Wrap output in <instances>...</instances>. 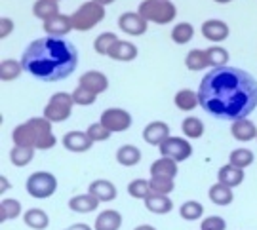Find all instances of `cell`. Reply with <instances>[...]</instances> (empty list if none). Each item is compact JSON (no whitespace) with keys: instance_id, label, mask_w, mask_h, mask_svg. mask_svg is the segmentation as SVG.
<instances>
[{"instance_id":"cell-1","label":"cell","mask_w":257,"mask_h":230,"mask_svg":"<svg viewBox=\"0 0 257 230\" xmlns=\"http://www.w3.org/2000/svg\"><path fill=\"white\" fill-rule=\"evenodd\" d=\"M200 107L221 120L246 118L257 107V80L236 67H211L198 90Z\"/></svg>"},{"instance_id":"cell-2","label":"cell","mask_w":257,"mask_h":230,"mask_svg":"<svg viewBox=\"0 0 257 230\" xmlns=\"http://www.w3.org/2000/svg\"><path fill=\"white\" fill-rule=\"evenodd\" d=\"M21 63L25 73L40 82H59L74 73L78 65V50L63 37L46 35L25 48Z\"/></svg>"},{"instance_id":"cell-3","label":"cell","mask_w":257,"mask_h":230,"mask_svg":"<svg viewBox=\"0 0 257 230\" xmlns=\"http://www.w3.org/2000/svg\"><path fill=\"white\" fill-rule=\"evenodd\" d=\"M52 124L46 116L42 118H31L12 131V141L19 147L37 148V150H48L54 148L57 139L52 131Z\"/></svg>"},{"instance_id":"cell-4","label":"cell","mask_w":257,"mask_h":230,"mask_svg":"<svg viewBox=\"0 0 257 230\" xmlns=\"http://www.w3.org/2000/svg\"><path fill=\"white\" fill-rule=\"evenodd\" d=\"M138 12L149 23L156 25H168L177 16V8L172 0H143Z\"/></svg>"},{"instance_id":"cell-5","label":"cell","mask_w":257,"mask_h":230,"mask_svg":"<svg viewBox=\"0 0 257 230\" xmlns=\"http://www.w3.org/2000/svg\"><path fill=\"white\" fill-rule=\"evenodd\" d=\"M71 19H73L74 31L86 33L105 19V6L95 0H88V2L80 4L74 14H71Z\"/></svg>"},{"instance_id":"cell-6","label":"cell","mask_w":257,"mask_h":230,"mask_svg":"<svg viewBox=\"0 0 257 230\" xmlns=\"http://www.w3.org/2000/svg\"><path fill=\"white\" fill-rule=\"evenodd\" d=\"M73 105H76L73 93L57 92L50 97L48 105L44 107V116L50 122H65V120H69L71 112H73Z\"/></svg>"},{"instance_id":"cell-7","label":"cell","mask_w":257,"mask_h":230,"mask_svg":"<svg viewBox=\"0 0 257 230\" xmlns=\"http://www.w3.org/2000/svg\"><path fill=\"white\" fill-rule=\"evenodd\" d=\"M25 186H27V192L33 198L44 200V198H50V196L55 194V190H57V179L52 173H48V171H37V173L29 175Z\"/></svg>"},{"instance_id":"cell-8","label":"cell","mask_w":257,"mask_h":230,"mask_svg":"<svg viewBox=\"0 0 257 230\" xmlns=\"http://www.w3.org/2000/svg\"><path fill=\"white\" fill-rule=\"evenodd\" d=\"M160 154L175 160V162H183L193 154V147L189 141H185L183 137H168L160 145Z\"/></svg>"},{"instance_id":"cell-9","label":"cell","mask_w":257,"mask_h":230,"mask_svg":"<svg viewBox=\"0 0 257 230\" xmlns=\"http://www.w3.org/2000/svg\"><path fill=\"white\" fill-rule=\"evenodd\" d=\"M101 122L105 128H109L112 133H120L126 131L132 126V114L124 109H107L101 114Z\"/></svg>"},{"instance_id":"cell-10","label":"cell","mask_w":257,"mask_h":230,"mask_svg":"<svg viewBox=\"0 0 257 230\" xmlns=\"http://www.w3.org/2000/svg\"><path fill=\"white\" fill-rule=\"evenodd\" d=\"M118 29L130 37H141L149 29V21L139 12H126L118 18Z\"/></svg>"},{"instance_id":"cell-11","label":"cell","mask_w":257,"mask_h":230,"mask_svg":"<svg viewBox=\"0 0 257 230\" xmlns=\"http://www.w3.org/2000/svg\"><path fill=\"white\" fill-rule=\"evenodd\" d=\"M200 31H202V37L206 38V40L213 42V44L225 42L230 35L229 25H227L225 21H221V19H208V21H204Z\"/></svg>"},{"instance_id":"cell-12","label":"cell","mask_w":257,"mask_h":230,"mask_svg":"<svg viewBox=\"0 0 257 230\" xmlns=\"http://www.w3.org/2000/svg\"><path fill=\"white\" fill-rule=\"evenodd\" d=\"M42 23H44L42 27L46 31V35H50V37H67L71 31H74L71 16H63L61 12L55 14L54 18L42 21Z\"/></svg>"},{"instance_id":"cell-13","label":"cell","mask_w":257,"mask_h":230,"mask_svg":"<svg viewBox=\"0 0 257 230\" xmlns=\"http://www.w3.org/2000/svg\"><path fill=\"white\" fill-rule=\"evenodd\" d=\"M93 145V139L88 131H69L63 135V147L71 152H86Z\"/></svg>"},{"instance_id":"cell-14","label":"cell","mask_w":257,"mask_h":230,"mask_svg":"<svg viewBox=\"0 0 257 230\" xmlns=\"http://www.w3.org/2000/svg\"><path fill=\"white\" fill-rule=\"evenodd\" d=\"M168 137H170V126H168L166 122H160V120L151 122L147 128L143 129V139H145V143L153 145V147H160Z\"/></svg>"},{"instance_id":"cell-15","label":"cell","mask_w":257,"mask_h":230,"mask_svg":"<svg viewBox=\"0 0 257 230\" xmlns=\"http://www.w3.org/2000/svg\"><path fill=\"white\" fill-rule=\"evenodd\" d=\"M138 46L136 44H132L128 40H116L112 46H110L109 54L107 56L110 59H114V61H134L136 57H138Z\"/></svg>"},{"instance_id":"cell-16","label":"cell","mask_w":257,"mask_h":230,"mask_svg":"<svg viewBox=\"0 0 257 230\" xmlns=\"http://www.w3.org/2000/svg\"><path fill=\"white\" fill-rule=\"evenodd\" d=\"M78 84L84 86V88H88V90H92V92H95L97 95L109 90V78L103 73H99V71H88V73H84L80 76Z\"/></svg>"},{"instance_id":"cell-17","label":"cell","mask_w":257,"mask_h":230,"mask_svg":"<svg viewBox=\"0 0 257 230\" xmlns=\"http://www.w3.org/2000/svg\"><path fill=\"white\" fill-rule=\"evenodd\" d=\"M230 133L236 141H242V143H248L251 139H257V128L255 124L248 118H238L232 122L230 126Z\"/></svg>"},{"instance_id":"cell-18","label":"cell","mask_w":257,"mask_h":230,"mask_svg":"<svg viewBox=\"0 0 257 230\" xmlns=\"http://www.w3.org/2000/svg\"><path fill=\"white\" fill-rule=\"evenodd\" d=\"M145 207H147L151 213H156V215H166L174 209V202L168 198V194H155L151 192L145 198Z\"/></svg>"},{"instance_id":"cell-19","label":"cell","mask_w":257,"mask_h":230,"mask_svg":"<svg viewBox=\"0 0 257 230\" xmlns=\"http://www.w3.org/2000/svg\"><path fill=\"white\" fill-rule=\"evenodd\" d=\"M97 205H99V200H97L92 192L78 194V196H73V198L69 200V207H71V211H74V213L95 211V209H97Z\"/></svg>"},{"instance_id":"cell-20","label":"cell","mask_w":257,"mask_h":230,"mask_svg":"<svg viewBox=\"0 0 257 230\" xmlns=\"http://www.w3.org/2000/svg\"><path fill=\"white\" fill-rule=\"evenodd\" d=\"M120 226H122V215L116 209L101 211L93 222V230H120Z\"/></svg>"},{"instance_id":"cell-21","label":"cell","mask_w":257,"mask_h":230,"mask_svg":"<svg viewBox=\"0 0 257 230\" xmlns=\"http://www.w3.org/2000/svg\"><path fill=\"white\" fill-rule=\"evenodd\" d=\"M99 202H112L116 198V186L107 179H97L90 184V190Z\"/></svg>"},{"instance_id":"cell-22","label":"cell","mask_w":257,"mask_h":230,"mask_svg":"<svg viewBox=\"0 0 257 230\" xmlns=\"http://www.w3.org/2000/svg\"><path fill=\"white\" fill-rule=\"evenodd\" d=\"M185 67H187L189 71H194V73L211 67L208 52H206V50H198V48H196V50H191V52L187 54V57H185Z\"/></svg>"},{"instance_id":"cell-23","label":"cell","mask_w":257,"mask_h":230,"mask_svg":"<svg viewBox=\"0 0 257 230\" xmlns=\"http://www.w3.org/2000/svg\"><path fill=\"white\" fill-rule=\"evenodd\" d=\"M217 179H219V183L227 184L230 188H234V186L242 184V181H244V169L232 166V164L223 166L219 169V173H217Z\"/></svg>"},{"instance_id":"cell-24","label":"cell","mask_w":257,"mask_h":230,"mask_svg":"<svg viewBox=\"0 0 257 230\" xmlns=\"http://www.w3.org/2000/svg\"><path fill=\"white\" fill-rule=\"evenodd\" d=\"M174 103L175 107L179 109V111H194L198 105H200V99H198V92H193V90H179V92L175 93L174 97Z\"/></svg>"},{"instance_id":"cell-25","label":"cell","mask_w":257,"mask_h":230,"mask_svg":"<svg viewBox=\"0 0 257 230\" xmlns=\"http://www.w3.org/2000/svg\"><path fill=\"white\" fill-rule=\"evenodd\" d=\"M55 14H59V2L57 0H37L33 4V16L40 21L54 18Z\"/></svg>"},{"instance_id":"cell-26","label":"cell","mask_w":257,"mask_h":230,"mask_svg":"<svg viewBox=\"0 0 257 230\" xmlns=\"http://www.w3.org/2000/svg\"><path fill=\"white\" fill-rule=\"evenodd\" d=\"M23 221H25V224L31 226L33 230H44V228H48V224H50V217H48L46 211H42V209H38V207H33V209L25 211Z\"/></svg>"},{"instance_id":"cell-27","label":"cell","mask_w":257,"mask_h":230,"mask_svg":"<svg viewBox=\"0 0 257 230\" xmlns=\"http://www.w3.org/2000/svg\"><path fill=\"white\" fill-rule=\"evenodd\" d=\"M25 69H23V63L21 61H16V59H4L0 63V80L2 82H12L21 76Z\"/></svg>"},{"instance_id":"cell-28","label":"cell","mask_w":257,"mask_h":230,"mask_svg":"<svg viewBox=\"0 0 257 230\" xmlns=\"http://www.w3.org/2000/svg\"><path fill=\"white\" fill-rule=\"evenodd\" d=\"M208 196H210V200L215 203V205H229V203L234 200L232 188L223 183L213 184V186L210 188V192H208Z\"/></svg>"},{"instance_id":"cell-29","label":"cell","mask_w":257,"mask_h":230,"mask_svg":"<svg viewBox=\"0 0 257 230\" xmlns=\"http://www.w3.org/2000/svg\"><path fill=\"white\" fill-rule=\"evenodd\" d=\"M139 160H141V150L138 147H134V145H124V147H120L116 150V162L120 166L132 167L139 164Z\"/></svg>"},{"instance_id":"cell-30","label":"cell","mask_w":257,"mask_h":230,"mask_svg":"<svg viewBox=\"0 0 257 230\" xmlns=\"http://www.w3.org/2000/svg\"><path fill=\"white\" fill-rule=\"evenodd\" d=\"M151 175H168V177H175L177 175V162L168 156H162L155 160L151 164Z\"/></svg>"},{"instance_id":"cell-31","label":"cell","mask_w":257,"mask_h":230,"mask_svg":"<svg viewBox=\"0 0 257 230\" xmlns=\"http://www.w3.org/2000/svg\"><path fill=\"white\" fill-rule=\"evenodd\" d=\"M174 179L175 177H168V175H151L149 184H151V192L155 194H170L174 190Z\"/></svg>"},{"instance_id":"cell-32","label":"cell","mask_w":257,"mask_h":230,"mask_svg":"<svg viewBox=\"0 0 257 230\" xmlns=\"http://www.w3.org/2000/svg\"><path fill=\"white\" fill-rule=\"evenodd\" d=\"M33 158H35V148L14 145V148L10 150V160H12L14 166L18 167H25Z\"/></svg>"},{"instance_id":"cell-33","label":"cell","mask_w":257,"mask_h":230,"mask_svg":"<svg viewBox=\"0 0 257 230\" xmlns=\"http://www.w3.org/2000/svg\"><path fill=\"white\" fill-rule=\"evenodd\" d=\"M194 37V27L187 21H181L177 23L174 29H172V40L175 44H189Z\"/></svg>"},{"instance_id":"cell-34","label":"cell","mask_w":257,"mask_h":230,"mask_svg":"<svg viewBox=\"0 0 257 230\" xmlns=\"http://www.w3.org/2000/svg\"><path fill=\"white\" fill-rule=\"evenodd\" d=\"M253 160H255V156H253V152H251L249 148H236V150H232V152H230L229 164L246 169L248 166L253 164Z\"/></svg>"},{"instance_id":"cell-35","label":"cell","mask_w":257,"mask_h":230,"mask_svg":"<svg viewBox=\"0 0 257 230\" xmlns=\"http://www.w3.org/2000/svg\"><path fill=\"white\" fill-rule=\"evenodd\" d=\"M19 213H21V202L19 200H14V198H6L0 203V221L6 222L16 219Z\"/></svg>"},{"instance_id":"cell-36","label":"cell","mask_w":257,"mask_h":230,"mask_svg":"<svg viewBox=\"0 0 257 230\" xmlns=\"http://www.w3.org/2000/svg\"><path fill=\"white\" fill-rule=\"evenodd\" d=\"M181 129H183V133L187 137L191 139H198L204 135V124L200 118H196V116H189V118L183 120V124H181Z\"/></svg>"},{"instance_id":"cell-37","label":"cell","mask_w":257,"mask_h":230,"mask_svg":"<svg viewBox=\"0 0 257 230\" xmlns=\"http://www.w3.org/2000/svg\"><path fill=\"white\" fill-rule=\"evenodd\" d=\"M116 40H118V37H116L114 33H101L99 37L93 40V50H95V54H99V56H107L110 46H112Z\"/></svg>"},{"instance_id":"cell-38","label":"cell","mask_w":257,"mask_h":230,"mask_svg":"<svg viewBox=\"0 0 257 230\" xmlns=\"http://www.w3.org/2000/svg\"><path fill=\"white\" fill-rule=\"evenodd\" d=\"M204 213V207L200 202H194V200H189V202H185L181 205V209H179V215L183 217L185 221H196V219H200Z\"/></svg>"},{"instance_id":"cell-39","label":"cell","mask_w":257,"mask_h":230,"mask_svg":"<svg viewBox=\"0 0 257 230\" xmlns=\"http://www.w3.org/2000/svg\"><path fill=\"white\" fill-rule=\"evenodd\" d=\"M73 99H74V103H76V105H80V107H90V105H93L95 99H97V93L78 84V86H76V90L73 92Z\"/></svg>"},{"instance_id":"cell-40","label":"cell","mask_w":257,"mask_h":230,"mask_svg":"<svg viewBox=\"0 0 257 230\" xmlns=\"http://www.w3.org/2000/svg\"><path fill=\"white\" fill-rule=\"evenodd\" d=\"M128 192L132 198H138V200H145L149 194H151V184L145 179H134L128 184Z\"/></svg>"},{"instance_id":"cell-41","label":"cell","mask_w":257,"mask_h":230,"mask_svg":"<svg viewBox=\"0 0 257 230\" xmlns=\"http://www.w3.org/2000/svg\"><path fill=\"white\" fill-rule=\"evenodd\" d=\"M206 52H208V57L211 61V67H223L229 61V52L223 46H211Z\"/></svg>"},{"instance_id":"cell-42","label":"cell","mask_w":257,"mask_h":230,"mask_svg":"<svg viewBox=\"0 0 257 230\" xmlns=\"http://www.w3.org/2000/svg\"><path fill=\"white\" fill-rule=\"evenodd\" d=\"M110 131L109 128H105L101 122H97V124H92L90 128H88V135L93 139V143H99V141H107L110 137Z\"/></svg>"},{"instance_id":"cell-43","label":"cell","mask_w":257,"mask_h":230,"mask_svg":"<svg viewBox=\"0 0 257 230\" xmlns=\"http://www.w3.org/2000/svg\"><path fill=\"white\" fill-rule=\"evenodd\" d=\"M200 230H227V222L219 215H211V217H206L202 221Z\"/></svg>"},{"instance_id":"cell-44","label":"cell","mask_w":257,"mask_h":230,"mask_svg":"<svg viewBox=\"0 0 257 230\" xmlns=\"http://www.w3.org/2000/svg\"><path fill=\"white\" fill-rule=\"evenodd\" d=\"M14 29H16L14 19H10V18L0 19V38H8L10 35L14 33Z\"/></svg>"},{"instance_id":"cell-45","label":"cell","mask_w":257,"mask_h":230,"mask_svg":"<svg viewBox=\"0 0 257 230\" xmlns=\"http://www.w3.org/2000/svg\"><path fill=\"white\" fill-rule=\"evenodd\" d=\"M65 230H92L88 224H84V222H76V224H73V226H69V228Z\"/></svg>"},{"instance_id":"cell-46","label":"cell","mask_w":257,"mask_h":230,"mask_svg":"<svg viewBox=\"0 0 257 230\" xmlns=\"http://www.w3.org/2000/svg\"><path fill=\"white\" fill-rule=\"evenodd\" d=\"M8 188H10L8 179H6V177H2V179H0V190H2V192H6Z\"/></svg>"},{"instance_id":"cell-47","label":"cell","mask_w":257,"mask_h":230,"mask_svg":"<svg viewBox=\"0 0 257 230\" xmlns=\"http://www.w3.org/2000/svg\"><path fill=\"white\" fill-rule=\"evenodd\" d=\"M134 230H156L155 226H151V224H141V226H136Z\"/></svg>"},{"instance_id":"cell-48","label":"cell","mask_w":257,"mask_h":230,"mask_svg":"<svg viewBox=\"0 0 257 230\" xmlns=\"http://www.w3.org/2000/svg\"><path fill=\"white\" fill-rule=\"evenodd\" d=\"M95 2H99V4H103V6H109V4H112L114 0H95Z\"/></svg>"},{"instance_id":"cell-49","label":"cell","mask_w":257,"mask_h":230,"mask_svg":"<svg viewBox=\"0 0 257 230\" xmlns=\"http://www.w3.org/2000/svg\"><path fill=\"white\" fill-rule=\"evenodd\" d=\"M213 2H217V4H229L232 0H213Z\"/></svg>"},{"instance_id":"cell-50","label":"cell","mask_w":257,"mask_h":230,"mask_svg":"<svg viewBox=\"0 0 257 230\" xmlns=\"http://www.w3.org/2000/svg\"><path fill=\"white\" fill-rule=\"evenodd\" d=\"M57 2H59V0H57Z\"/></svg>"}]
</instances>
